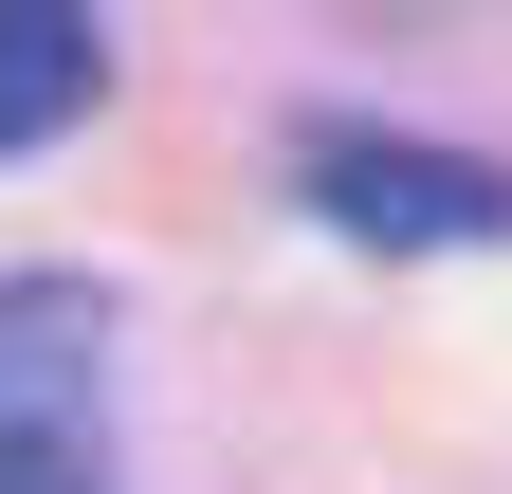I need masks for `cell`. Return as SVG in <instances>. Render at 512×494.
Returning <instances> with one entry per match:
<instances>
[{
	"instance_id": "1",
	"label": "cell",
	"mask_w": 512,
	"mask_h": 494,
	"mask_svg": "<svg viewBox=\"0 0 512 494\" xmlns=\"http://www.w3.org/2000/svg\"><path fill=\"white\" fill-rule=\"evenodd\" d=\"M110 293L0 275V494H110Z\"/></svg>"
},
{
	"instance_id": "2",
	"label": "cell",
	"mask_w": 512,
	"mask_h": 494,
	"mask_svg": "<svg viewBox=\"0 0 512 494\" xmlns=\"http://www.w3.org/2000/svg\"><path fill=\"white\" fill-rule=\"evenodd\" d=\"M293 183H311V220H330V238H366V257H458V238H512V165L421 147V129H366V110L293 129Z\"/></svg>"
},
{
	"instance_id": "3",
	"label": "cell",
	"mask_w": 512,
	"mask_h": 494,
	"mask_svg": "<svg viewBox=\"0 0 512 494\" xmlns=\"http://www.w3.org/2000/svg\"><path fill=\"white\" fill-rule=\"evenodd\" d=\"M92 92H110V37L74 19V0H0V165H19V147H55Z\"/></svg>"
}]
</instances>
